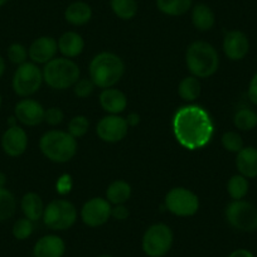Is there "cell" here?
Masks as SVG:
<instances>
[{
	"label": "cell",
	"instance_id": "bcb514c9",
	"mask_svg": "<svg viewBox=\"0 0 257 257\" xmlns=\"http://www.w3.org/2000/svg\"><path fill=\"white\" fill-rule=\"evenodd\" d=\"M2 103H3V98H2V95H0V107H2Z\"/></svg>",
	"mask_w": 257,
	"mask_h": 257
},
{
	"label": "cell",
	"instance_id": "e575fe53",
	"mask_svg": "<svg viewBox=\"0 0 257 257\" xmlns=\"http://www.w3.org/2000/svg\"><path fill=\"white\" fill-rule=\"evenodd\" d=\"M95 87V83L91 81V78H82V80H78L73 86V92L77 97L86 98L93 92Z\"/></svg>",
	"mask_w": 257,
	"mask_h": 257
},
{
	"label": "cell",
	"instance_id": "5b68a950",
	"mask_svg": "<svg viewBox=\"0 0 257 257\" xmlns=\"http://www.w3.org/2000/svg\"><path fill=\"white\" fill-rule=\"evenodd\" d=\"M78 64L71 58H53L44 64L43 81L53 90H66L73 87L80 80Z\"/></svg>",
	"mask_w": 257,
	"mask_h": 257
},
{
	"label": "cell",
	"instance_id": "d590c367",
	"mask_svg": "<svg viewBox=\"0 0 257 257\" xmlns=\"http://www.w3.org/2000/svg\"><path fill=\"white\" fill-rule=\"evenodd\" d=\"M63 111L58 107H51L48 110H46V112H44V121L51 126L59 125L63 121Z\"/></svg>",
	"mask_w": 257,
	"mask_h": 257
},
{
	"label": "cell",
	"instance_id": "f1b7e54d",
	"mask_svg": "<svg viewBox=\"0 0 257 257\" xmlns=\"http://www.w3.org/2000/svg\"><path fill=\"white\" fill-rule=\"evenodd\" d=\"M249 190V182L246 177L241 174L232 175L229 178L228 183H227V192H228L229 197L233 201H239V199H244V197L248 194Z\"/></svg>",
	"mask_w": 257,
	"mask_h": 257
},
{
	"label": "cell",
	"instance_id": "52a82bcc",
	"mask_svg": "<svg viewBox=\"0 0 257 257\" xmlns=\"http://www.w3.org/2000/svg\"><path fill=\"white\" fill-rule=\"evenodd\" d=\"M77 221V209L71 202L54 199L44 208L43 222L52 231H66Z\"/></svg>",
	"mask_w": 257,
	"mask_h": 257
},
{
	"label": "cell",
	"instance_id": "30bf717a",
	"mask_svg": "<svg viewBox=\"0 0 257 257\" xmlns=\"http://www.w3.org/2000/svg\"><path fill=\"white\" fill-rule=\"evenodd\" d=\"M165 207L178 217H190L198 212L199 199L196 193L183 187L173 188L165 196Z\"/></svg>",
	"mask_w": 257,
	"mask_h": 257
},
{
	"label": "cell",
	"instance_id": "ffe728a7",
	"mask_svg": "<svg viewBox=\"0 0 257 257\" xmlns=\"http://www.w3.org/2000/svg\"><path fill=\"white\" fill-rule=\"evenodd\" d=\"M92 8L88 3L77 0L73 3L68 4L67 8L64 9V19L72 26L81 27L87 24L92 19Z\"/></svg>",
	"mask_w": 257,
	"mask_h": 257
},
{
	"label": "cell",
	"instance_id": "6da1fadb",
	"mask_svg": "<svg viewBox=\"0 0 257 257\" xmlns=\"http://www.w3.org/2000/svg\"><path fill=\"white\" fill-rule=\"evenodd\" d=\"M214 126L209 113L198 105L183 106L173 117V133L185 149L198 150L212 140Z\"/></svg>",
	"mask_w": 257,
	"mask_h": 257
},
{
	"label": "cell",
	"instance_id": "60d3db41",
	"mask_svg": "<svg viewBox=\"0 0 257 257\" xmlns=\"http://www.w3.org/2000/svg\"><path fill=\"white\" fill-rule=\"evenodd\" d=\"M126 122H127L128 126H137L138 123L140 122L139 113H135V112L130 113V115L126 117Z\"/></svg>",
	"mask_w": 257,
	"mask_h": 257
},
{
	"label": "cell",
	"instance_id": "8992f818",
	"mask_svg": "<svg viewBox=\"0 0 257 257\" xmlns=\"http://www.w3.org/2000/svg\"><path fill=\"white\" fill-rule=\"evenodd\" d=\"M227 222L236 231L251 233L257 231V207L244 199L232 201L224 212Z\"/></svg>",
	"mask_w": 257,
	"mask_h": 257
},
{
	"label": "cell",
	"instance_id": "8fae6325",
	"mask_svg": "<svg viewBox=\"0 0 257 257\" xmlns=\"http://www.w3.org/2000/svg\"><path fill=\"white\" fill-rule=\"evenodd\" d=\"M128 125L126 118L118 115H108L101 118L96 127L98 138L106 143H118L127 135Z\"/></svg>",
	"mask_w": 257,
	"mask_h": 257
},
{
	"label": "cell",
	"instance_id": "9c48e42d",
	"mask_svg": "<svg viewBox=\"0 0 257 257\" xmlns=\"http://www.w3.org/2000/svg\"><path fill=\"white\" fill-rule=\"evenodd\" d=\"M43 82V71L33 62H26L14 72L12 87L21 97H29L38 92Z\"/></svg>",
	"mask_w": 257,
	"mask_h": 257
},
{
	"label": "cell",
	"instance_id": "83f0119b",
	"mask_svg": "<svg viewBox=\"0 0 257 257\" xmlns=\"http://www.w3.org/2000/svg\"><path fill=\"white\" fill-rule=\"evenodd\" d=\"M233 123L241 132H251L257 127V112L248 107L239 108L233 116Z\"/></svg>",
	"mask_w": 257,
	"mask_h": 257
},
{
	"label": "cell",
	"instance_id": "4fadbf2b",
	"mask_svg": "<svg viewBox=\"0 0 257 257\" xmlns=\"http://www.w3.org/2000/svg\"><path fill=\"white\" fill-rule=\"evenodd\" d=\"M0 143H2V149L8 157L18 158L26 153L28 147V135L21 126H8Z\"/></svg>",
	"mask_w": 257,
	"mask_h": 257
},
{
	"label": "cell",
	"instance_id": "603a6c76",
	"mask_svg": "<svg viewBox=\"0 0 257 257\" xmlns=\"http://www.w3.org/2000/svg\"><path fill=\"white\" fill-rule=\"evenodd\" d=\"M21 208L24 213V217L31 219L32 222H37L43 218L44 204L41 197L37 193L29 192L26 193L21 201Z\"/></svg>",
	"mask_w": 257,
	"mask_h": 257
},
{
	"label": "cell",
	"instance_id": "d6986e66",
	"mask_svg": "<svg viewBox=\"0 0 257 257\" xmlns=\"http://www.w3.org/2000/svg\"><path fill=\"white\" fill-rule=\"evenodd\" d=\"M236 168L238 174L247 179L257 178V148L243 147L241 152L236 154Z\"/></svg>",
	"mask_w": 257,
	"mask_h": 257
},
{
	"label": "cell",
	"instance_id": "74e56055",
	"mask_svg": "<svg viewBox=\"0 0 257 257\" xmlns=\"http://www.w3.org/2000/svg\"><path fill=\"white\" fill-rule=\"evenodd\" d=\"M71 188H72V179H71L70 175H62L58 179V182H57V190H58L61 194H66V193L70 192Z\"/></svg>",
	"mask_w": 257,
	"mask_h": 257
},
{
	"label": "cell",
	"instance_id": "ac0fdd59",
	"mask_svg": "<svg viewBox=\"0 0 257 257\" xmlns=\"http://www.w3.org/2000/svg\"><path fill=\"white\" fill-rule=\"evenodd\" d=\"M100 105L106 112L110 115H118L122 111H125L127 106V98L122 91L117 88H105L100 95Z\"/></svg>",
	"mask_w": 257,
	"mask_h": 257
},
{
	"label": "cell",
	"instance_id": "4316f807",
	"mask_svg": "<svg viewBox=\"0 0 257 257\" xmlns=\"http://www.w3.org/2000/svg\"><path fill=\"white\" fill-rule=\"evenodd\" d=\"M202 92V85L199 80L194 76H188L180 81L178 86V93L184 101L192 102L199 97Z\"/></svg>",
	"mask_w": 257,
	"mask_h": 257
},
{
	"label": "cell",
	"instance_id": "9a60e30c",
	"mask_svg": "<svg viewBox=\"0 0 257 257\" xmlns=\"http://www.w3.org/2000/svg\"><path fill=\"white\" fill-rule=\"evenodd\" d=\"M46 110L38 101L33 98H23L14 107V116L26 126H37L44 121Z\"/></svg>",
	"mask_w": 257,
	"mask_h": 257
},
{
	"label": "cell",
	"instance_id": "ee69618b",
	"mask_svg": "<svg viewBox=\"0 0 257 257\" xmlns=\"http://www.w3.org/2000/svg\"><path fill=\"white\" fill-rule=\"evenodd\" d=\"M9 0H0V8H3L4 6H7L8 4Z\"/></svg>",
	"mask_w": 257,
	"mask_h": 257
},
{
	"label": "cell",
	"instance_id": "836d02e7",
	"mask_svg": "<svg viewBox=\"0 0 257 257\" xmlns=\"http://www.w3.org/2000/svg\"><path fill=\"white\" fill-rule=\"evenodd\" d=\"M7 56L8 59L12 63L17 64V66H21V64L26 63L27 58H28V49L21 43H12L8 47V51H7Z\"/></svg>",
	"mask_w": 257,
	"mask_h": 257
},
{
	"label": "cell",
	"instance_id": "cb8c5ba5",
	"mask_svg": "<svg viewBox=\"0 0 257 257\" xmlns=\"http://www.w3.org/2000/svg\"><path fill=\"white\" fill-rule=\"evenodd\" d=\"M132 197V187L125 180H115L106 190V199L111 204H125Z\"/></svg>",
	"mask_w": 257,
	"mask_h": 257
},
{
	"label": "cell",
	"instance_id": "8d00e7d4",
	"mask_svg": "<svg viewBox=\"0 0 257 257\" xmlns=\"http://www.w3.org/2000/svg\"><path fill=\"white\" fill-rule=\"evenodd\" d=\"M247 97L254 106H257V72H254V75L249 80L248 88H247Z\"/></svg>",
	"mask_w": 257,
	"mask_h": 257
},
{
	"label": "cell",
	"instance_id": "484cf974",
	"mask_svg": "<svg viewBox=\"0 0 257 257\" xmlns=\"http://www.w3.org/2000/svg\"><path fill=\"white\" fill-rule=\"evenodd\" d=\"M110 8L117 18L132 21L139 12L138 0H110Z\"/></svg>",
	"mask_w": 257,
	"mask_h": 257
},
{
	"label": "cell",
	"instance_id": "7bdbcfd3",
	"mask_svg": "<svg viewBox=\"0 0 257 257\" xmlns=\"http://www.w3.org/2000/svg\"><path fill=\"white\" fill-rule=\"evenodd\" d=\"M7 185V175L3 172H0V188H6Z\"/></svg>",
	"mask_w": 257,
	"mask_h": 257
},
{
	"label": "cell",
	"instance_id": "2e32d148",
	"mask_svg": "<svg viewBox=\"0 0 257 257\" xmlns=\"http://www.w3.org/2000/svg\"><path fill=\"white\" fill-rule=\"evenodd\" d=\"M58 52V42L52 37H39L28 48V56L36 64H46L53 58Z\"/></svg>",
	"mask_w": 257,
	"mask_h": 257
},
{
	"label": "cell",
	"instance_id": "e0dca14e",
	"mask_svg": "<svg viewBox=\"0 0 257 257\" xmlns=\"http://www.w3.org/2000/svg\"><path fill=\"white\" fill-rule=\"evenodd\" d=\"M66 243L57 234H46L36 242L33 247L34 257H63Z\"/></svg>",
	"mask_w": 257,
	"mask_h": 257
},
{
	"label": "cell",
	"instance_id": "b9f144b4",
	"mask_svg": "<svg viewBox=\"0 0 257 257\" xmlns=\"http://www.w3.org/2000/svg\"><path fill=\"white\" fill-rule=\"evenodd\" d=\"M4 72H6V61L2 56H0V78L3 77Z\"/></svg>",
	"mask_w": 257,
	"mask_h": 257
},
{
	"label": "cell",
	"instance_id": "1f68e13d",
	"mask_svg": "<svg viewBox=\"0 0 257 257\" xmlns=\"http://www.w3.org/2000/svg\"><path fill=\"white\" fill-rule=\"evenodd\" d=\"M88 127H90L88 118L83 115H78L71 118L70 123H68V133L75 139H78V138H82L87 134Z\"/></svg>",
	"mask_w": 257,
	"mask_h": 257
},
{
	"label": "cell",
	"instance_id": "ba28073f",
	"mask_svg": "<svg viewBox=\"0 0 257 257\" xmlns=\"http://www.w3.org/2000/svg\"><path fill=\"white\" fill-rule=\"evenodd\" d=\"M174 242V234L169 226L155 223L145 231L143 236V251L149 257H163L170 251Z\"/></svg>",
	"mask_w": 257,
	"mask_h": 257
},
{
	"label": "cell",
	"instance_id": "f6af8a7d",
	"mask_svg": "<svg viewBox=\"0 0 257 257\" xmlns=\"http://www.w3.org/2000/svg\"><path fill=\"white\" fill-rule=\"evenodd\" d=\"M98 257H115V256H112V254H101V256Z\"/></svg>",
	"mask_w": 257,
	"mask_h": 257
},
{
	"label": "cell",
	"instance_id": "5bb4252c",
	"mask_svg": "<svg viewBox=\"0 0 257 257\" xmlns=\"http://www.w3.org/2000/svg\"><path fill=\"white\" fill-rule=\"evenodd\" d=\"M223 52L231 61H242L249 52V39L242 31H228L223 38Z\"/></svg>",
	"mask_w": 257,
	"mask_h": 257
},
{
	"label": "cell",
	"instance_id": "ab89813d",
	"mask_svg": "<svg viewBox=\"0 0 257 257\" xmlns=\"http://www.w3.org/2000/svg\"><path fill=\"white\" fill-rule=\"evenodd\" d=\"M228 257H254V254L247 248H237L232 251L228 254Z\"/></svg>",
	"mask_w": 257,
	"mask_h": 257
},
{
	"label": "cell",
	"instance_id": "44dd1931",
	"mask_svg": "<svg viewBox=\"0 0 257 257\" xmlns=\"http://www.w3.org/2000/svg\"><path fill=\"white\" fill-rule=\"evenodd\" d=\"M85 48V41L77 32H66L58 39V51L66 58L80 56Z\"/></svg>",
	"mask_w": 257,
	"mask_h": 257
},
{
	"label": "cell",
	"instance_id": "277c9868",
	"mask_svg": "<svg viewBox=\"0 0 257 257\" xmlns=\"http://www.w3.org/2000/svg\"><path fill=\"white\" fill-rule=\"evenodd\" d=\"M42 154L53 163H67L77 153V140L68 132L51 130L39 140Z\"/></svg>",
	"mask_w": 257,
	"mask_h": 257
},
{
	"label": "cell",
	"instance_id": "4dcf8cb0",
	"mask_svg": "<svg viewBox=\"0 0 257 257\" xmlns=\"http://www.w3.org/2000/svg\"><path fill=\"white\" fill-rule=\"evenodd\" d=\"M33 231V222L24 217V218H19L18 221L14 222L12 233H13L14 238L16 239H18V241H24V239L29 238V237L32 236Z\"/></svg>",
	"mask_w": 257,
	"mask_h": 257
},
{
	"label": "cell",
	"instance_id": "f546056e",
	"mask_svg": "<svg viewBox=\"0 0 257 257\" xmlns=\"http://www.w3.org/2000/svg\"><path fill=\"white\" fill-rule=\"evenodd\" d=\"M17 201L13 193L7 188H0V222H6L14 216Z\"/></svg>",
	"mask_w": 257,
	"mask_h": 257
},
{
	"label": "cell",
	"instance_id": "d4e9b609",
	"mask_svg": "<svg viewBox=\"0 0 257 257\" xmlns=\"http://www.w3.org/2000/svg\"><path fill=\"white\" fill-rule=\"evenodd\" d=\"M160 13L169 17H180L192 9V0H155Z\"/></svg>",
	"mask_w": 257,
	"mask_h": 257
},
{
	"label": "cell",
	"instance_id": "3957f363",
	"mask_svg": "<svg viewBox=\"0 0 257 257\" xmlns=\"http://www.w3.org/2000/svg\"><path fill=\"white\" fill-rule=\"evenodd\" d=\"M90 78L96 87H113L125 73V63L122 59L111 52H102L92 58L88 67Z\"/></svg>",
	"mask_w": 257,
	"mask_h": 257
},
{
	"label": "cell",
	"instance_id": "7a4b0ae2",
	"mask_svg": "<svg viewBox=\"0 0 257 257\" xmlns=\"http://www.w3.org/2000/svg\"><path fill=\"white\" fill-rule=\"evenodd\" d=\"M185 63L194 77H211L219 68V54L208 42L196 41L187 48Z\"/></svg>",
	"mask_w": 257,
	"mask_h": 257
},
{
	"label": "cell",
	"instance_id": "7c38bea8",
	"mask_svg": "<svg viewBox=\"0 0 257 257\" xmlns=\"http://www.w3.org/2000/svg\"><path fill=\"white\" fill-rule=\"evenodd\" d=\"M111 203L107 199L92 198L83 204L81 219L88 227H100L111 217Z\"/></svg>",
	"mask_w": 257,
	"mask_h": 257
},
{
	"label": "cell",
	"instance_id": "7402d4cb",
	"mask_svg": "<svg viewBox=\"0 0 257 257\" xmlns=\"http://www.w3.org/2000/svg\"><path fill=\"white\" fill-rule=\"evenodd\" d=\"M190 11H192L190 13L192 23L198 31L207 32L213 28L214 23H216V16L211 7L204 3H198L192 7Z\"/></svg>",
	"mask_w": 257,
	"mask_h": 257
},
{
	"label": "cell",
	"instance_id": "f35d334b",
	"mask_svg": "<svg viewBox=\"0 0 257 257\" xmlns=\"http://www.w3.org/2000/svg\"><path fill=\"white\" fill-rule=\"evenodd\" d=\"M128 214H130V212L126 208L125 204H117V206H115L111 209V216L113 218L118 219V221H125L128 217Z\"/></svg>",
	"mask_w": 257,
	"mask_h": 257
},
{
	"label": "cell",
	"instance_id": "d6a6232c",
	"mask_svg": "<svg viewBox=\"0 0 257 257\" xmlns=\"http://www.w3.org/2000/svg\"><path fill=\"white\" fill-rule=\"evenodd\" d=\"M222 145H223L224 149L229 153H234L237 154L238 152H241L243 149V139H242L241 135L236 132H227L222 135Z\"/></svg>",
	"mask_w": 257,
	"mask_h": 257
}]
</instances>
